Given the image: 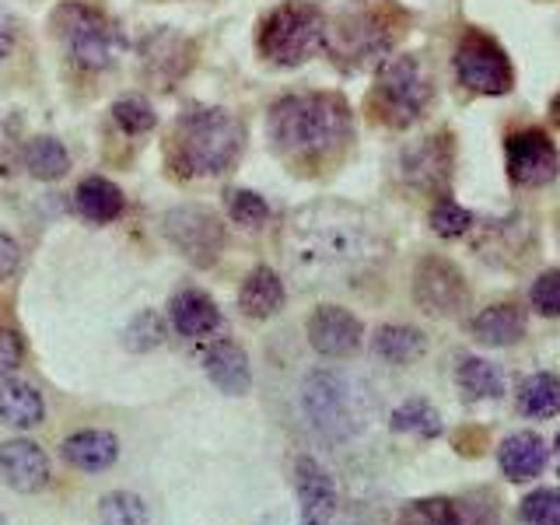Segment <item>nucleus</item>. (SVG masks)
Masks as SVG:
<instances>
[{"label":"nucleus","instance_id":"1","mask_svg":"<svg viewBox=\"0 0 560 525\" xmlns=\"http://www.w3.org/2000/svg\"><path fill=\"white\" fill-rule=\"evenodd\" d=\"M350 133V109L340 95H288L270 109V137L284 154H323Z\"/></svg>","mask_w":560,"mask_h":525},{"label":"nucleus","instance_id":"2","mask_svg":"<svg viewBox=\"0 0 560 525\" xmlns=\"http://www.w3.org/2000/svg\"><path fill=\"white\" fill-rule=\"evenodd\" d=\"M242 127L224 109H192L175 127V151L186 172L218 175L238 158Z\"/></svg>","mask_w":560,"mask_h":525},{"label":"nucleus","instance_id":"3","mask_svg":"<svg viewBox=\"0 0 560 525\" xmlns=\"http://www.w3.org/2000/svg\"><path fill=\"white\" fill-rule=\"evenodd\" d=\"M326 39V14L308 0L277 4L259 25V52L270 63L298 67L305 63Z\"/></svg>","mask_w":560,"mask_h":525},{"label":"nucleus","instance_id":"4","mask_svg":"<svg viewBox=\"0 0 560 525\" xmlns=\"http://www.w3.org/2000/svg\"><path fill=\"white\" fill-rule=\"evenodd\" d=\"M375 116L393 130H407L428 113L431 105V78L424 63L417 57H393L385 60L378 70V84H375Z\"/></svg>","mask_w":560,"mask_h":525},{"label":"nucleus","instance_id":"5","mask_svg":"<svg viewBox=\"0 0 560 525\" xmlns=\"http://www.w3.org/2000/svg\"><path fill=\"white\" fill-rule=\"evenodd\" d=\"M60 39L70 52V60L81 63L84 70H102L109 67L116 57V35L109 22L102 18V11L88 4H63L52 18Z\"/></svg>","mask_w":560,"mask_h":525},{"label":"nucleus","instance_id":"6","mask_svg":"<svg viewBox=\"0 0 560 525\" xmlns=\"http://www.w3.org/2000/svg\"><path fill=\"white\" fill-rule=\"evenodd\" d=\"M455 74L477 95H508L515 84V70L508 52L490 39L487 32H466L459 49H455Z\"/></svg>","mask_w":560,"mask_h":525},{"label":"nucleus","instance_id":"7","mask_svg":"<svg viewBox=\"0 0 560 525\" xmlns=\"http://www.w3.org/2000/svg\"><path fill=\"white\" fill-rule=\"evenodd\" d=\"M393 39H396V32L385 22V14L358 11V14L340 18L337 25H326L323 46H329L332 57L343 60L347 67H368L393 49Z\"/></svg>","mask_w":560,"mask_h":525},{"label":"nucleus","instance_id":"8","mask_svg":"<svg viewBox=\"0 0 560 525\" xmlns=\"http://www.w3.org/2000/svg\"><path fill=\"white\" fill-rule=\"evenodd\" d=\"M165 238L179 249L192 267H214L221 249H224V224L218 221L214 210L186 203V207H172L165 221H162Z\"/></svg>","mask_w":560,"mask_h":525},{"label":"nucleus","instance_id":"9","mask_svg":"<svg viewBox=\"0 0 560 525\" xmlns=\"http://www.w3.org/2000/svg\"><path fill=\"white\" fill-rule=\"evenodd\" d=\"M413 302L434 319H452L469 308V284L452 259L424 256L413 270Z\"/></svg>","mask_w":560,"mask_h":525},{"label":"nucleus","instance_id":"10","mask_svg":"<svg viewBox=\"0 0 560 525\" xmlns=\"http://www.w3.org/2000/svg\"><path fill=\"white\" fill-rule=\"evenodd\" d=\"M302 407L323 438H347L350 389L337 372H312L302 385Z\"/></svg>","mask_w":560,"mask_h":525},{"label":"nucleus","instance_id":"11","mask_svg":"<svg viewBox=\"0 0 560 525\" xmlns=\"http://www.w3.org/2000/svg\"><path fill=\"white\" fill-rule=\"evenodd\" d=\"M504 158H508V175L515 186H547L560 172V154L550 133L536 127L518 130L504 140Z\"/></svg>","mask_w":560,"mask_h":525},{"label":"nucleus","instance_id":"12","mask_svg":"<svg viewBox=\"0 0 560 525\" xmlns=\"http://www.w3.org/2000/svg\"><path fill=\"white\" fill-rule=\"evenodd\" d=\"M308 343L323 358H354L364 343V323L340 305H319L308 315Z\"/></svg>","mask_w":560,"mask_h":525},{"label":"nucleus","instance_id":"13","mask_svg":"<svg viewBox=\"0 0 560 525\" xmlns=\"http://www.w3.org/2000/svg\"><path fill=\"white\" fill-rule=\"evenodd\" d=\"M294 494L302 525H329L332 512H337V483L312 455L294 459Z\"/></svg>","mask_w":560,"mask_h":525},{"label":"nucleus","instance_id":"14","mask_svg":"<svg viewBox=\"0 0 560 525\" xmlns=\"http://www.w3.org/2000/svg\"><path fill=\"white\" fill-rule=\"evenodd\" d=\"M0 480L14 494H39L49 483V459L46 452L28 442V438H8L0 445Z\"/></svg>","mask_w":560,"mask_h":525},{"label":"nucleus","instance_id":"15","mask_svg":"<svg viewBox=\"0 0 560 525\" xmlns=\"http://www.w3.org/2000/svg\"><path fill=\"white\" fill-rule=\"evenodd\" d=\"M402 179L413 189H442L452 179V133L424 137L402 151Z\"/></svg>","mask_w":560,"mask_h":525},{"label":"nucleus","instance_id":"16","mask_svg":"<svg viewBox=\"0 0 560 525\" xmlns=\"http://www.w3.org/2000/svg\"><path fill=\"white\" fill-rule=\"evenodd\" d=\"M192 67V43L175 32H158L144 46V78L154 88H172Z\"/></svg>","mask_w":560,"mask_h":525},{"label":"nucleus","instance_id":"17","mask_svg":"<svg viewBox=\"0 0 560 525\" xmlns=\"http://www.w3.org/2000/svg\"><path fill=\"white\" fill-rule=\"evenodd\" d=\"M550 463V448L536 431H515L508 434L498 448V466L512 483L536 480Z\"/></svg>","mask_w":560,"mask_h":525},{"label":"nucleus","instance_id":"18","mask_svg":"<svg viewBox=\"0 0 560 525\" xmlns=\"http://www.w3.org/2000/svg\"><path fill=\"white\" fill-rule=\"evenodd\" d=\"M60 455L67 466H74L81 472H105L119 459V438L113 431H98V428L74 431L70 438H63Z\"/></svg>","mask_w":560,"mask_h":525},{"label":"nucleus","instance_id":"19","mask_svg":"<svg viewBox=\"0 0 560 525\" xmlns=\"http://www.w3.org/2000/svg\"><path fill=\"white\" fill-rule=\"evenodd\" d=\"M168 319H172L175 332H179V337H189V340H203V337H210V332L221 329L218 305L197 288H183V291L172 294Z\"/></svg>","mask_w":560,"mask_h":525},{"label":"nucleus","instance_id":"20","mask_svg":"<svg viewBox=\"0 0 560 525\" xmlns=\"http://www.w3.org/2000/svg\"><path fill=\"white\" fill-rule=\"evenodd\" d=\"M207 378L218 385L224 396H245L253 389V368H249V354L235 343V340H218L207 350L203 358Z\"/></svg>","mask_w":560,"mask_h":525},{"label":"nucleus","instance_id":"21","mask_svg":"<svg viewBox=\"0 0 560 525\" xmlns=\"http://www.w3.org/2000/svg\"><path fill=\"white\" fill-rule=\"evenodd\" d=\"M525 326H529V315H525L522 305L494 302L469 323V332H472V340L483 347H512L525 337Z\"/></svg>","mask_w":560,"mask_h":525},{"label":"nucleus","instance_id":"22","mask_svg":"<svg viewBox=\"0 0 560 525\" xmlns=\"http://www.w3.org/2000/svg\"><path fill=\"white\" fill-rule=\"evenodd\" d=\"M46 420V402L43 393L32 382L22 378H4L0 382V424L14 431H32Z\"/></svg>","mask_w":560,"mask_h":525},{"label":"nucleus","instance_id":"23","mask_svg":"<svg viewBox=\"0 0 560 525\" xmlns=\"http://www.w3.org/2000/svg\"><path fill=\"white\" fill-rule=\"evenodd\" d=\"M288 302L284 280H280L270 267H256L238 288V308L249 319H270Z\"/></svg>","mask_w":560,"mask_h":525},{"label":"nucleus","instance_id":"24","mask_svg":"<svg viewBox=\"0 0 560 525\" xmlns=\"http://www.w3.org/2000/svg\"><path fill=\"white\" fill-rule=\"evenodd\" d=\"M372 350L378 361L402 368V364H413L417 358H424L428 340H424V332L413 326L389 323V326H378V332L372 337Z\"/></svg>","mask_w":560,"mask_h":525},{"label":"nucleus","instance_id":"25","mask_svg":"<svg viewBox=\"0 0 560 525\" xmlns=\"http://www.w3.org/2000/svg\"><path fill=\"white\" fill-rule=\"evenodd\" d=\"M399 525H480L459 498H420L399 512Z\"/></svg>","mask_w":560,"mask_h":525},{"label":"nucleus","instance_id":"26","mask_svg":"<svg viewBox=\"0 0 560 525\" xmlns=\"http://www.w3.org/2000/svg\"><path fill=\"white\" fill-rule=\"evenodd\" d=\"M74 203L78 210L95 224H109L122 214V207H127V200H122V192L116 183L102 179V175H88V179L78 186L74 192Z\"/></svg>","mask_w":560,"mask_h":525},{"label":"nucleus","instance_id":"27","mask_svg":"<svg viewBox=\"0 0 560 525\" xmlns=\"http://www.w3.org/2000/svg\"><path fill=\"white\" fill-rule=\"evenodd\" d=\"M518 413L522 417H536V420H547L560 413V378L553 372H536L529 378L518 382Z\"/></svg>","mask_w":560,"mask_h":525},{"label":"nucleus","instance_id":"28","mask_svg":"<svg viewBox=\"0 0 560 525\" xmlns=\"http://www.w3.org/2000/svg\"><path fill=\"white\" fill-rule=\"evenodd\" d=\"M455 382L466 399H501L504 396V375L498 372L494 361L483 358H466L455 372Z\"/></svg>","mask_w":560,"mask_h":525},{"label":"nucleus","instance_id":"29","mask_svg":"<svg viewBox=\"0 0 560 525\" xmlns=\"http://www.w3.org/2000/svg\"><path fill=\"white\" fill-rule=\"evenodd\" d=\"M25 168L43 183H57L70 168V154L57 137H32L25 148Z\"/></svg>","mask_w":560,"mask_h":525},{"label":"nucleus","instance_id":"30","mask_svg":"<svg viewBox=\"0 0 560 525\" xmlns=\"http://www.w3.org/2000/svg\"><path fill=\"white\" fill-rule=\"evenodd\" d=\"M389 428L399 434H417V438H438L442 434V413H438L428 399H407L402 407L393 410Z\"/></svg>","mask_w":560,"mask_h":525},{"label":"nucleus","instance_id":"31","mask_svg":"<svg viewBox=\"0 0 560 525\" xmlns=\"http://www.w3.org/2000/svg\"><path fill=\"white\" fill-rule=\"evenodd\" d=\"M168 340V326L158 312H137L130 326L122 329V347L130 350V354H151V350H158Z\"/></svg>","mask_w":560,"mask_h":525},{"label":"nucleus","instance_id":"32","mask_svg":"<svg viewBox=\"0 0 560 525\" xmlns=\"http://www.w3.org/2000/svg\"><path fill=\"white\" fill-rule=\"evenodd\" d=\"M98 525H148V504L144 498L130 490H113L98 501Z\"/></svg>","mask_w":560,"mask_h":525},{"label":"nucleus","instance_id":"33","mask_svg":"<svg viewBox=\"0 0 560 525\" xmlns=\"http://www.w3.org/2000/svg\"><path fill=\"white\" fill-rule=\"evenodd\" d=\"M518 525H560V487H536L518 504Z\"/></svg>","mask_w":560,"mask_h":525},{"label":"nucleus","instance_id":"34","mask_svg":"<svg viewBox=\"0 0 560 525\" xmlns=\"http://www.w3.org/2000/svg\"><path fill=\"white\" fill-rule=\"evenodd\" d=\"M113 119H116V127H119L122 133H130V137L154 130V122H158V116H154V109L148 105V98H140V95L119 98V102L113 105Z\"/></svg>","mask_w":560,"mask_h":525},{"label":"nucleus","instance_id":"35","mask_svg":"<svg viewBox=\"0 0 560 525\" xmlns=\"http://www.w3.org/2000/svg\"><path fill=\"white\" fill-rule=\"evenodd\" d=\"M431 228H434V235H442V238H459L472 228V214L463 203L445 197V200H438L431 210Z\"/></svg>","mask_w":560,"mask_h":525},{"label":"nucleus","instance_id":"36","mask_svg":"<svg viewBox=\"0 0 560 525\" xmlns=\"http://www.w3.org/2000/svg\"><path fill=\"white\" fill-rule=\"evenodd\" d=\"M228 214H232L235 224H245V228H262L270 218V203L259 197L253 189H235L232 197H228Z\"/></svg>","mask_w":560,"mask_h":525},{"label":"nucleus","instance_id":"37","mask_svg":"<svg viewBox=\"0 0 560 525\" xmlns=\"http://www.w3.org/2000/svg\"><path fill=\"white\" fill-rule=\"evenodd\" d=\"M529 302L539 315L560 319V270H547V273L536 277V284L529 291Z\"/></svg>","mask_w":560,"mask_h":525},{"label":"nucleus","instance_id":"38","mask_svg":"<svg viewBox=\"0 0 560 525\" xmlns=\"http://www.w3.org/2000/svg\"><path fill=\"white\" fill-rule=\"evenodd\" d=\"M25 361V343L14 329H0V378H11Z\"/></svg>","mask_w":560,"mask_h":525},{"label":"nucleus","instance_id":"39","mask_svg":"<svg viewBox=\"0 0 560 525\" xmlns=\"http://www.w3.org/2000/svg\"><path fill=\"white\" fill-rule=\"evenodd\" d=\"M452 445L459 455H466V459H480V455L487 452V431L483 428H463L452 438Z\"/></svg>","mask_w":560,"mask_h":525},{"label":"nucleus","instance_id":"40","mask_svg":"<svg viewBox=\"0 0 560 525\" xmlns=\"http://www.w3.org/2000/svg\"><path fill=\"white\" fill-rule=\"evenodd\" d=\"M22 267V245H18L8 232H0V280H11Z\"/></svg>","mask_w":560,"mask_h":525},{"label":"nucleus","instance_id":"41","mask_svg":"<svg viewBox=\"0 0 560 525\" xmlns=\"http://www.w3.org/2000/svg\"><path fill=\"white\" fill-rule=\"evenodd\" d=\"M11 49H14V35H11V25L0 18V63H4L11 57Z\"/></svg>","mask_w":560,"mask_h":525},{"label":"nucleus","instance_id":"42","mask_svg":"<svg viewBox=\"0 0 560 525\" xmlns=\"http://www.w3.org/2000/svg\"><path fill=\"white\" fill-rule=\"evenodd\" d=\"M550 119H553V127H560V92H557L553 102H550Z\"/></svg>","mask_w":560,"mask_h":525},{"label":"nucleus","instance_id":"43","mask_svg":"<svg viewBox=\"0 0 560 525\" xmlns=\"http://www.w3.org/2000/svg\"><path fill=\"white\" fill-rule=\"evenodd\" d=\"M553 452H557V459H560V431H557V438H553Z\"/></svg>","mask_w":560,"mask_h":525},{"label":"nucleus","instance_id":"44","mask_svg":"<svg viewBox=\"0 0 560 525\" xmlns=\"http://www.w3.org/2000/svg\"><path fill=\"white\" fill-rule=\"evenodd\" d=\"M0 525H4V512H0Z\"/></svg>","mask_w":560,"mask_h":525},{"label":"nucleus","instance_id":"45","mask_svg":"<svg viewBox=\"0 0 560 525\" xmlns=\"http://www.w3.org/2000/svg\"><path fill=\"white\" fill-rule=\"evenodd\" d=\"M557 235H560V218H557Z\"/></svg>","mask_w":560,"mask_h":525}]
</instances>
